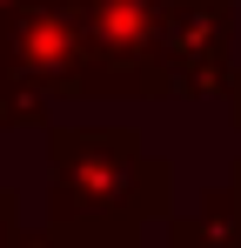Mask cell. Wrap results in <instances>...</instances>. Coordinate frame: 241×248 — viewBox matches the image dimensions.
Masks as SVG:
<instances>
[{
	"label": "cell",
	"mask_w": 241,
	"mask_h": 248,
	"mask_svg": "<svg viewBox=\"0 0 241 248\" xmlns=\"http://www.w3.org/2000/svg\"><path fill=\"white\" fill-rule=\"evenodd\" d=\"M47 174H54V228H67L80 242L120 248L114 221L127 215L141 228V188H148V161H141V134L134 127H67L47 141Z\"/></svg>",
	"instance_id": "6da1fadb"
},
{
	"label": "cell",
	"mask_w": 241,
	"mask_h": 248,
	"mask_svg": "<svg viewBox=\"0 0 241 248\" xmlns=\"http://www.w3.org/2000/svg\"><path fill=\"white\" fill-rule=\"evenodd\" d=\"M87 14V87L161 94V14L167 0H80Z\"/></svg>",
	"instance_id": "7a4b0ae2"
},
{
	"label": "cell",
	"mask_w": 241,
	"mask_h": 248,
	"mask_svg": "<svg viewBox=\"0 0 241 248\" xmlns=\"http://www.w3.org/2000/svg\"><path fill=\"white\" fill-rule=\"evenodd\" d=\"M228 67V7L221 0H167L161 14V74L181 94H201Z\"/></svg>",
	"instance_id": "3957f363"
},
{
	"label": "cell",
	"mask_w": 241,
	"mask_h": 248,
	"mask_svg": "<svg viewBox=\"0 0 241 248\" xmlns=\"http://www.w3.org/2000/svg\"><path fill=\"white\" fill-rule=\"evenodd\" d=\"M14 235H20V215H14V195L0 188V248L14 242Z\"/></svg>",
	"instance_id": "277c9868"
},
{
	"label": "cell",
	"mask_w": 241,
	"mask_h": 248,
	"mask_svg": "<svg viewBox=\"0 0 241 248\" xmlns=\"http://www.w3.org/2000/svg\"><path fill=\"white\" fill-rule=\"evenodd\" d=\"M7 248H67V242H60V235H14Z\"/></svg>",
	"instance_id": "5b68a950"
}]
</instances>
